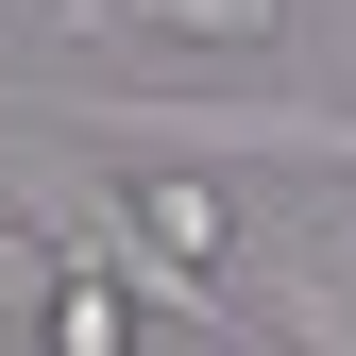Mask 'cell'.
<instances>
[{
    "mask_svg": "<svg viewBox=\"0 0 356 356\" xmlns=\"http://www.w3.org/2000/svg\"><path fill=\"white\" fill-rule=\"evenodd\" d=\"M119 187V220L170 254V272H220V238H238V204H220V170H170V153H85Z\"/></svg>",
    "mask_w": 356,
    "mask_h": 356,
    "instance_id": "cell-1",
    "label": "cell"
},
{
    "mask_svg": "<svg viewBox=\"0 0 356 356\" xmlns=\"http://www.w3.org/2000/svg\"><path fill=\"white\" fill-rule=\"evenodd\" d=\"M136 34H170V51H204V68H238V51H272L289 34V0H119Z\"/></svg>",
    "mask_w": 356,
    "mask_h": 356,
    "instance_id": "cell-2",
    "label": "cell"
},
{
    "mask_svg": "<svg viewBox=\"0 0 356 356\" xmlns=\"http://www.w3.org/2000/svg\"><path fill=\"white\" fill-rule=\"evenodd\" d=\"M187 356H272V339H238V323H187Z\"/></svg>",
    "mask_w": 356,
    "mask_h": 356,
    "instance_id": "cell-3",
    "label": "cell"
},
{
    "mask_svg": "<svg viewBox=\"0 0 356 356\" xmlns=\"http://www.w3.org/2000/svg\"><path fill=\"white\" fill-rule=\"evenodd\" d=\"M0 356H51V339H34V323H0Z\"/></svg>",
    "mask_w": 356,
    "mask_h": 356,
    "instance_id": "cell-4",
    "label": "cell"
}]
</instances>
